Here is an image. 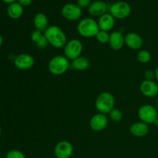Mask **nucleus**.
<instances>
[{"mask_svg":"<svg viewBox=\"0 0 158 158\" xmlns=\"http://www.w3.org/2000/svg\"><path fill=\"white\" fill-rule=\"evenodd\" d=\"M97 1H102V0H97Z\"/></svg>","mask_w":158,"mask_h":158,"instance_id":"obj_34","label":"nucleus"},{"mask_svg":"<svg viewBox=\"0 0 158 158\" xmlns=\"http://www.w3.org/2000/svg\"><path fill=\"white\" fill-rule=\"evenodd\" d=\"M96 39L99 43H102V44H106V43H109L110 41V34L108 32H105V31L100 30L98 33L96 35Z\"/></svg>","mask_w":158,"mask_h":158,"instance_id":"obj_23","label":"nucleus"},{"mask_svg":"<svg viewBox=\"0 0 158 158\" xmlns=\"http://www.w3.org/2000/svg\"><path fill=\"white\" fill-rule=\"evenodd\" d=\"M6 158H26V156L19 150H11L6 154Z\"/></svg>","mask_w":158,"mask_h":158,"instance_id":"obj_25","label":"nucleus"},{"mask_svg":"<svg viewBox=\"0 0 158 158\" xmlns=\"http://www.w3.org/2000/svg\"><path fill=\"white\" fill-rule=\"evenodd\" d=\"M73 153V147L67 140L60 141L56 145L54 154L56 158H69Z\"/></svg>","mask_w":158,"mask_h":158,"instance_id":"obj_9","label":"nucleus"},{"mask_svg":"<svg viewBox=\"0 0 158 158\" xmlns=\"http://www.w3.org/2000/svg\"><path fill=\"white\" fill-rule=\"evenodd\" d=\"M33 24L36 30L40 31L42 32H45L49 27V21H48L47 16L41 12L37 13L34 16Z\"/></svg>","mask_w":158,"mask_h":158,"instance_id":"obj_18","label":"nucleus"},{"mask_svg":"<svg viewBox=\"0 0 158 158\" xmlns=\"http://www.w3.org/2000/svg\"><path fill=\"white\" fill-rule=\"evenodd\" d=\"M35 60L34 58L28 53L19 54L15 57L14 60V65L20 70H28L34 66Z\"/></svg>","mask_w":158,"mask_h":158,"instance_id":"obj_10","label":"nucleus"},{"mask_svg":"<svg viewBox=\"0 0 158 158\" xmlns=\"http://www.w3.org/2000/svg\"><path fill=\"white\" fill-rule=\"evenodd\" d=\"M31 40L36 45L37 47L40 49H46L49 45V43L46 40V36L44 35V33H43L40 31L36 30V29L33 31L31 34Z\"/></svg>","mask_w":158,"mask_h":158,"instance_id":"obj_19","label":"nucleus"},{"mask_svg":"<svg viewBox=\"0 0 158 158\" xmlns=\"http://www.w3.org/2000/svg\"><path fill=\"white\" fill-rule=\"evenodd\" d=\"M89 64L90 63H89V59L85 56H81L72 61V67L74 69L79 71H83L87 69L89 67Z\"/></svg>","mask_w":158,"mask_h":158,"instance_id":"obj_20","label":"nucleus"},{"mask_svg":"<svg viewBox=\"0 0 158 158\" xmlns=\"http://www.w3.org/2000/svg\"><path fill=\"white\" fill-rule=\"evenodd\" d=\"M115 24V19L110 13H106L99 18L98 26L100 30L109 32L114 28Z\"/></svg>","mask_w":158,"mask_h":158,"instance_id":"obj_15","label":"nucleus"},{"mask_svg":"<svg viewBox=\"0 0 158 158\" xmlns=\"http://www.w3.org/2000/svg\"><path fill=\"white\" fill-rule=\"evenodd\" d=\"M110 117L111 120L114 122H120L123 119V113L119 109H113L111 112L110 113Z\"/></svg>","mask_w":158,"mask_h":158,"instance_id":"obj_24","label":"nucleus"},{"mask_svg":"<svg viewBox=\"0 0 158 158\" xmlns=\"http://www.w3.org/2000/svg\"><path fill=\"white\" fill-rule=\"evenodd\" d=\"M7 12L10 18L17 19L23 15V8L19 2H14L9 5Z\"/></svg>","mask_w":158,"mask_h":158,"instance_id":"obj_21","label":"nucleus"},{"mask_svg":"<svg viewBox=\"0 0 158 158\" xmlns=\"http://www.w3.org/2000/svg\"><path fill=\"white\" fill-rule=\"evenodd\" d=\"M144 78L146 80H153L155 78V73L151 69L146 70L144 73Z\"/></svg>","mask_w":158,"mask_h":158,"instance_id":"obj_26","label":"nucleus"},{"mask_svg":"<svg viewBox=\"0 0 158 158\" xmlns=\"http://www.w3.org/2000/svg\"><path fill=\"white\" fill-rule=\"evenodd\" d=\"M124 43V37H123L121 32L115 31V32H113L110 35L109 44L110 47L113 49H114V50H120V49H121Z\"/></svg>","mask_w":158,"mask_h":158,"instance_id":"obj_16","label":"nucleus"},{"mask_svg":"<svg viewBox=\"0 0 158 158\" xmlns=\"http://www.w3.org/2000/svg\"><path fill=\"white\" fill-rule=\"evenodd\" d=\"M0 135H1V126H0Z\"/></svg>","mask_w":158,"mask_h":158,"instance_id":"obj_33","label":"nucleus"},{"mask_svg":"<svg viewBox=\"0 0 158 158\" xmlns=\"http://www.w3.org/2000/svg\"><path fill=\"white\" fill-rule=\"evenodd\" d=\"M140 89L141 94L147 97H154L158 94V85L153 80H143Z\"/></svg>","mask_w":158,"mask_h":158,"instance_id":"obj_13","label":"nucleus"},{"mask_svg":"<svg viewBox=\"0 0 158 158\" xmlns=\"http://www.w3.org/2000/svg\"><path fill=\"white\" fill-rule=\"evenodd\" d=\"M77 31L81 36L86 38L95 37L100 31L98 23L92 18L82 19L77 26Z\"/></svg>","mask_w":158,"mask_h":158,"instance_id":"obj_3","label":"nucleus"},{"mask_svg":"<svg viewBox=\"0 0 158 158\" xmlns=\"http://www.w3.org/2000/svg\"><path fill=\"white\" fill-rule=\"evenodd\" d=\"M90 4L91 0H77V6L81 8V9L89 6Z\"/></svg>","mask_w":158,"mask_h":158,"instance_id":"obj_27","label":"nucleus"},{"mask_svg":"<svg viewBox=\"0 0 158 158\" xmlns=\"http://www.w3.org/2000/svg\"><path fill=\"white\" fill-rule=\"evenodd\" d=\"M3 43V39H2V36L1 35H0V46H2V44Z\"/></svg>","mask_w":158,"mask_h":158,"instance_id":"obj_31","label":"nucleus"},{"mask_svg":"<svg viewBox=\"0 0 158 158\" xmlns=\"http://www.w3.org/2000/svg\"><path fill=\"white\" fill-rule=\"evenodd\" d=\"M125 44L131 49L139 50L143 44L142 37L136 32H129L124 37Z\"/></svg>","mask_w":158,"mask_h":158,"instance_id":"obj_12","label":"nucleus"},{"mask_svg":"<svg viewBox=\"0 0 158 158\" xmlns=\"http://www.w3.org/2000/svg\"><path fill=\"white\" fill-rule=\"evenodd\" d=\"M108 124V118L106 114H95L91 117L89 120V127L94 131H102L106 127Z\"/></svg>","mask_w":158,"mask_h":158,"instance_id":"obj_11","label":"nucleus"},{"mask_svg":"<svg viewBox=\"0 0 158 158\" xmlns=\"http://www.w3.org/2000/svg\"><path fill=\"white\" fill-rule=\"evenodd\" d=\"M130 132L135 137H145L149 133V126L144 122H137L131 125L130 127Z\"/></svg>","mask_w":158,"mask_h":158,"instance_id":"obj_14","label":"nucleus"},{"mask_svg":"<svg viewBox=\"0 0 158 158\" xmlns=\"http://www.w3.org/2000/svg\"><path fill=\"white\" fill-rule=\"evenodd\" d=\"M154 73H155V78H156V80H157V82H158V66H157V68H156V69H155V71H154Z\"/></svg>","mask_w":158,"mask_h":158,"instance_id":"obj_30","label":"nucleus"},{"mask_svg":"<svg viewBox=\"0 0 158 158\" xmlns=\"http://www.w3.org/2000/svg\"><path fill=\"white\" fill-rule=\"evenodd\" d=\"M83 51V44L81 41L73 39L66 43L64 46V56L68 60H73L80 56Z\"/></svg>","mask_w":158,"mask_h":158,"instance_id":"obj_5","label":"nucleus"},{"mask_svg":"<svg viewBox=\"0 0 158 158\" xmlns=\"http://www.w3.org/2000/svg\"><path fill=\"white\" fill-rule=\"evenodd\" d=\"M89 13L93 16H101L106 14L107 11V5L103 1L94 2L89 6Z\"/></svg>","mask_w":158,"mask_h":158,"instance_id":"obj_17","label":"nucleus"},{"mask_svg":"<svg viewBox=\"0 0 158 158\" xmlns=\"http://www.w3.org/2000/svg\"><path fill=\"white\" fill-rule=\"evenodd\" d=\"M44 35L46 36L49 44L56 49H61L64 47L68 42L65 32L61 28L57 26H49L44 32Z\"/></svg>","mask_w":158,"mask_h":158,"instance_id":"obj_1","label":"nucleus"},{"mask_svg":"<svg viewBox=\"0 0 158 158\" xmlns=\"http://www.w3.org/2000/svg\"><path fill=\"white\" fill-rule=\"evenodd\" d=\"M2 1L4 2L8 3V4H12V3L15 2V1H16V0H2Z\"/></svg>","mask_w":158,"mask_h":158,"instance_id":"obj_29","label":"nucleus"},{"mask_svg":"<svg viewBox=\"0 0 158 158\" xmlns=\"http://www.w3.org/2000/svg\"><path fill=\"white\" fill-rule=\"evenodd\" d=\"M62 15L66 19L69 21H77L82 15V9L77 5L68 3L62 8Z\"/></svg>","mask_w":158,"mask_h":158,"instance_id":"obj_8","label":"nucleus"},{"mask_svg":"<svg viewBox=\"0 0 158 158\" xmlns=\"http://www.w3.org/2000/svg\"><path fill=\"white\" fill-rule=\"evenodd\" d=\"M115 98L109 92H103L97 97L95 101V107L99 113L107 114L114 109Z\"/></svg>","mask_w":158,"mask_h":158,"instance_id":"obj_2","label":"nucleus"},{"mask_svg":"<svg viewBox=\"0 0 158 158\" xmlns=\"http://www.w3.org/2000/svg\"><path fill=\"white\" fill-rule=\"evenodd\" d=\"M157 109H158V99H157Z\"/></svg>","mask_w":158,"mask_h":158,"instance_id":"obj_32","label":"nucleus"},{"mask_svg":"<svg viewBox=\"0 0 158 158\" xmlns=\"http://www.w3.org/2000/svg\"><path fill=\"white\" fill-rule=\"evenodd\" d=\"M110 15L114 19H123L129 16L131 12V6L126 2H117L110 7Z\"/></svg>","mask_w":158,"mask_h":158,"instance_id":"obj_7","label":"nucleus"},{"mask_svg":"<svg viewBox=\"0 0 158 158\" xmlns=\"http://www.w3.org/2000/svg\"><path fill=\"white\" fill-rule=\"evenodd\" d=\"M137 114L140 120L148 124L154 123L157 120V110L152 105H143L138 110Z\"/></svg>","mask_w":158,"mask_h":158,"instance_id":"obj_6","label":"nucleus"},{"mask_svg":"<svg viewBox=\"0 0 158 158\" xmlns=\"http://www.w3.org/2000/svg\"><path fill=\"white\" fill-rule=\"evenodd\" d=\"M151 60V54L149 51L142 49L137 53V60L143 64L148 63Z\"/></svg>","mask_w":158,"mask_h":158,"instance_id":"obj_22","label":"nucleus"},{"mask_svg":"<svg viewBox=\"0 0 158 158\" xmlns=\"http://www.w3.org/2000/svg\"><path fill=\"white\" fill-rule=\"evenodd\" d=\"M18 2L22 6H29L32 4V0H18Z\"/></svg>","mask_w":158,"mask_h":158,"instance_id":"obj_28","label":"nucleus"},{"mask_svg":"<svg viewBox=\"0 0 158 158\" xmlns=\"http://www.w3.org/2000/svg\"><path fill=\"white\" fill-rule=\"evenodd\" d=\"M70 63L69 60L65 56H54L49 62V72L55 76H60L64 74L69 69Z\"/></svg>","mask_w":158,"mask_h":158,"instance_id":"obj_4","label":"nucleus"}]
</instances>
